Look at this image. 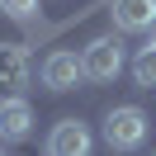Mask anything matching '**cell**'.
I'll list each match as a JSON object with an SVG mask.
<instances>
[{
    "mask_svg": "<svg viewBox=\"0 0 156 156\" xmlns=\"http://www.w3.org/2000/svg\"><path fill=\"white\" fill-rule=\"evenodd\" d=\"M104 142L114 147V151H137V147L147 142V114L137 104L109 109V118H104Z\"/></svg>",
    "mask_w": 156,
    "mask_h": 156,
    "instance_id": "1",
    "label": "cell"
},
{
    "mask_svg": "<svg viewBox=\"0 0 156 156\" xmlns=\"http://www.w3.org/2000/svg\"><path fill=\"white\" fill-rule=\"evenodd\" d=\"M118 71H123V43L118 38H95L85 43V52H80V76L85 80H114Z\"/></svg>",
    "mask_w": 156,
    "mask_h": 156,
    "instance_id": "2",
    "label": "cell"
},
{
    "mask_svg": "<svg viewBox=\"0 0 156 156\" xmlns=\"http://www.w3.org/2000/svg\"><path fill=\"white\" fill-rule=\"evenodd\" d=\"M29 85V52L24 43H0V99L24 95Z\"/></svg>",
    "mask_w": 156,
    "mask_h": 156,
    "instance_id": "3",
    "label": "cell"
},
{
    "mask_svg": "<svg viewBox=\"0 0 156 156\" xmlns=\"http://www.w3.org/2000/svg\"><path fill=\"white\" fill-rule=\"evenodd\" d=\"M90 147H95V137L80 118H62L48 133V156H90Z\"/></svg>",
    "mask_w": 156,
    "mask_h": 156,
    "instance_id": "4",
    "label": "cell"
},
{
    "mask_svg": "<svg viewBox=\"0 0 156 156\" xmlns=\"http://www.w3.org/2000/svg\"><path fill=\"white\" fill-rule=\"evenodd\" d=\"M33 133V109L24 95L14 99H0V142H24Z\"/></svg>",
    "mask_w": 156,
    "mask_h": 156,
    "instance_id": "5",
    "label": "cell"
},
{
    "mask_svg": "<svg viewBox=\"0 0 156 156\" xmlns=\"http://www.w3.org/2000/svg\"><path fill=\"white\" fill-rule=\"evenodd\" d=\"M76 80H85L76 52H48V62H43V85L48 90H76Z\"/></svg>",
    "mask_w": 156,
    "mask_h": 156,
    "instance_id": "6",
    "label": "cell"
},
{
    "mask_svg": "<svg viewBox=\"0 0 156 156\" xmlns=\"http://www.w3.org/2000/svg\"><path fill=\"white\" fill-rule=\"evenodd\" d=\"M114 24L123 33H147L156 24V0H114Z\"/></svg>",
    "mask_w": 156,
    "mask_h": 156,
    "instance_id": "7",
    "label": "cell"
},
{
    "mask_svg": "<svg viewBox=\"0 0 156 156\" xmlns=\"http://www.w3.org/2000/svg\"><path fill=\"white\" fill-rule=\"evenodd\" d=\"M133 80H137L142 90H156V43L137 48V57H133Z\"/></svg>",
    "mask_w": 156,
    "mask_h": 156,
    "instance_id": "8",
    "label": "cell"
},
{
    "mask_svg": "<svg viewBox=\"0 0 156 156\" xmlns=\"http://www.w3.org/2000/svg\"><path fill=\"white\" fill-rule=\"evenodd\" d=\"M0 10L10 14L14 24H33V14H38V0H0Z\"/></svg>",
    "mask_w": 156,
    "mask_h": 156,
    "instance_id": "9",
    "label": "cell"
},
{
    "mask_svg": "<svg viewBox=\"0 0 156 156\" xmlns=\"http://www.w3.org/2000/svg\"><path fill=\"white\" fill-rule=\"evenodd\" d=\"M0 156H5V151H0Z\"/></svg>",
    "mask_w": 156,
    "mask_h": 156,
    "instance_id": "10",
    "label": "cell"
}]
</instances>
